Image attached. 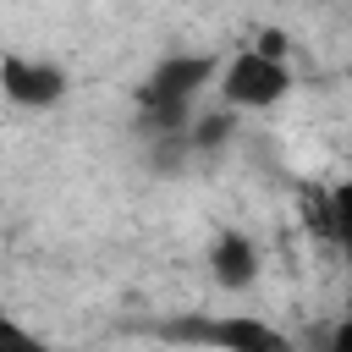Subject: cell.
<instances>
[{"instance_id":"1","label":"cell","mask_w":352,"mask_h":352,"mask_svg":"<svg viewBox=\"0 0 352 352\" xmlns=\"http://www.w3.org/2000/svg\"><path fill=\"white\" fill-rule=\"evenodd\" d=\"M214 72H220V55H209V50H176V55H165V60L138 82L143 138L187 132L192 104L204 99V88H214Z\"/></svg>"},{"instance_id":"2","label":"cell","mask_w":352,"mask_h":352,"mask_svg":"<svg viewBox=\"0 0 352 352\" xmlns=\"http://www.w3.org/2000/svg\"><path fill=\"white\" fill-rule=\"evenodd\" d=\"M165 336L204 352H297V336L264 314H187V319H170Z\"/></svg>"},{"instance_id":"3","label":"cell","mask_w":352,"mask_h":352,"mask_svg":"<svg viewBox=\"0 0 352 352\" xmlns=\"http://www.w3.org/2000/svg\"><path fill=\"white\" fill-rule=\"evenodd\" d=\"M214 88H220V104H226L231 116L275 110V104L292 94V66H286V60H264V55H253V50H236V55L220 60Z\"/></svg>"},{"instance_id":"4","label":"cell","mask_w":352,"mask_h":352,"mask_svg":"<svg viewBox=\"0 0 352 352\" xmlns=\"http://www.w3.org/2000/svg\"><path fill=\"white\" fill-rule=\"evenodd\" d=\"M72 77L55 55H28V50H6L0 55V94L22 110H55L66 99Z\"/></svg>"},{"instance_id":"5","label":"cell","mask_w":352,"mask_h":352,"mask_svg":"<svg viewBox=\"0 0 352 352\" xmlns=\"http://www.w3.org/2000/svg\"><path fill=\"white\" fill-rule=\"evenodd\" d=\"M292 204H297V220H302L308 242L336 248V253L346 248V209H352V198H346V187H341V182L302 176V182L292 187Z\"/></svg>"},{"instance_id":"6","label":"cell","mask_w":352,"mask_h":352,"mask_svg":"<svg viewBox=\"0 0 352 352\" xmlns=\"http://www.w3.org/2000/svg\"><path fill=\"white\" fill-rule=\"evenodd\" d=\"M209 280L220 292H248L258 280V242L236 226H226L214 242H209Z\"/></svg>"},{"instance_id":"7","label":"cell","mask_w":352,"mask_h":352,"mask_svg":"<svg viewBox=\"0 0 352 352\" xmlns=\"http://www.w3.org/2000/svg\"><path fill=\"white\" fill-rule=\"evenodd\" d=\"M231 132H236V116L226 110V104H214V110H204V116H192L187 121V148H192V160H204V154H214V148H226L231 143Z\"/></svg>"},{"instance_id":"8","label":"cell","mask_w":352,"mask_h":352,"mask_svg":"<svg viewBox=\"0 0 352 352\" xmlns=\"http://www.w3.org/2000/svg\"><path fill=\"white\" fill-rule=\"evenodd\" d=\"M0 352H50V341L33 324H22L16 314H0Z\"/></svg>"},{"instance_id":"9","label":"cell","mask_w":352,"mask_h":352,"mask_svg":"<svg viewBox=\"0 0 352 352\" xmlns=\"http://www.w3.org/2000/svg\"><path fill=\"white\" fill-rule=\"evenodd\" d=\"M248 50H253V55H264V60H286V50H292V38H286L280 28H258Z\"/></svg>"}]
</instances>
